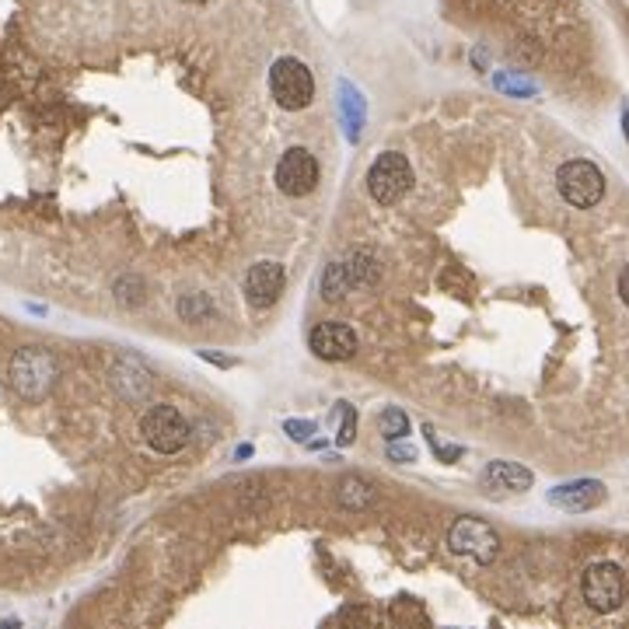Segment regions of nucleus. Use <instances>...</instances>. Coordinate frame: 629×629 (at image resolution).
<instances>
[{"instance_id": "9", "label": "nucleus", "mask_w": 629, "mask_h": 629, "mask_svg": "<svg viewBox=\"0 0 629 629\" xmlns=\"http://www.w3.org/2000/svg\"><path fill=\"white\" fill-rule=\"evenodd\" d=\"M308 346H312V353L322 360H350L353 353H357V332L343 322H322L312 329Z\"/></svg>"}, {"instance_id": "13", "label": "nucleus", "mask_w": 629, "mask_h": 629, "mask_svg": "<svg viewBox=\"0 0 629 629\" xmlns=\"http://www.w3.org/2000/svg\"><path fill=\"white\" fill-rule=\"evenodd\" d=\"M112 385H116V392L123 395V399L140 402L147 395V388H151V371H147L137 357H123L112 367Z\"/></svg>"}, {"instance_id": "3", "label": "nucleus", "mask_w": 629, "mask_h": 629, "mask_svg": "<svg viewBox=\"0 0 629 629\" xmlns=\"http://www.w3.org/2000/svg\"><path fill=\"white\" fill-rule=\"evenodd\" d=\"M270 91H273V98H277L280 109L298 112L315 98V77L301 60L284 56V60H277L270 70Z\"/></svg>"}, {"instance_id": "4", "label": "nucleus", "mask_w": 629, "mask_h": 629, "mask_svg": "<svg viewBox=\"0 0 629 629\" xmlns=\"http://www.w3.org/2000/svg\"><path fill=\"white\" fill-rule=\"evenodd\" d=\"M409 186H413V168H409L406 154L399 151L378 154V161H374L371 172H367V193H371L381 207H392V203H399L402 196L409 193Z\"/></svg>"}, {"instance_id": "24", "label": "nucleus", "mask_w": 629, "mask_h": 629, "mask_svg": "<svg viewBox=\"0 0 629 629\" xmlns=\"http://www.w3.org/2000/svg\"><path fill=\"white\" fill-rule=\"evenodd\" d=\"M623 130H626V140H629V109H626V116H623Z\"/></svg>"}, {"instance_id": "12", "label": "nucleus", "mask_w": 629, "mask_h": 629, "mask_svg": "<svg viewBox=\"0 0 629 629\" xmlns=\"http://www.w3.org/2000/svg\"><path fill=\"white\" fill-rule=\"evenodd\" d=\"M483 486L490 497H504V493H525L532 486V472L518 462H490L483 472Z\"/></svg>"}, {"instance_id": "1", "label": "nucleus", "mask_w": 629, "mask_h": 629, "mask_svg": "<svg viewBox=\"0 0 629 629\" xmlns=\"http://www.w3.org/2000/svg\"><path fill=\"white\" fill-rule=\"evenodd\" d=\"M56 374H60V364L46 346H25L11 360V388L28 402L46 399L49 388L56 385Z\"/></svg>"}, {"instance_id": "10", "label": "nucleus", "mask_w": 629, "mask_h": 629, "mask_svg": "<svg viewBox=\"0 0 629 629\" xmlns=\"http://www.w3.org/2000/svg\"><path fill=\"white\" fill-rule=\"evenodd\" d=\"M287 284V273L280 263H256L245 277V298H249L252 308H270L280 301Z\"/></svg>"}, {"instance_id": "22", "label": "nucleus", "mask_w": 629, "mask_h": 629, "mask_svg": "<svg viewBox=\"0 0 629 629\" xmlns=\"http://www.w3.org/2000/svg\"><path fill=\"white\" fill-rule=\"evenodd\" d=\"M388 458H392V462H399V458H402V462H413L416 451L409 448V444H395V441H388Z\"/></svg>"}, {"instance_id": "8", "label": "nucleus", "mask_w": 629, "mask_h": 629, "mask_svg": "<svg viewBox=\"0 0 629 629\" xmlns=\"http://www.w3.org/2000/svg\"><path fill=\"white\" fill-rule=\"evenodd\" d=\"M318 186V161L305 147H291L277 165V189L284 196H308Z\"/></svg>"}, {"instance_id": "14", "label": "nucleus", "mask_w": 629, "mask_h": 629, "mask_svg": "<svg viewBox=\"0 0 629 629\" xmlns=\"http://www.w3.org/2000/svg\"><path fill=\"white\" fill-rule=\"evenodd\" d=\"M374 500V486L364 483L360 476H346L343 483H339V504L346 507V511H367Z\"/></svg>"}, {"instance_id": "20", "label": "nucleus", "mask_w": 629, "mask_h": 629, "mask_svg": "<svg viewBox=\"0 0 629 629\" xmlns=\"http://www.w3.org/2000/svg\"><path fill=\"white\" fill-rule=\"evenodd\" d=\"M343 91H346L343 105L350 109V137H357V130H360V102H357V95H353V88H343Z\"/></svg>"}, {"instance_id": "6", "label": "nucleus", "mask_w": 629, "mask_h": 629, "mask_svg": "<svg viewBox=\"0 0 629 629\" xmlns=\"http://www.w3.org/2000/svg\"><path fill=\"white\" fill-rule=\"evenodd\" d=\"M584 602L595 612H616L626 602V577L616 563H595L581 577Z\"/></svg>"}, {"instance_id": "7", "label": "nucleus", "mask_w": 629, "mask_h": 629, "mask_svg": "<svg viewBox=\"0 0 629 629\" xmlns=\"http://www.w3.org/2000/svg\"><path fill=\"white\" fill-rule=\"evenodd\" d=\"M448 549L458 556H469L476 563H493L500 553V539L486 521L479 518H462L451 525L448 532Z\"/></svg>"}, {"instance_id": "17", "label": "nucleus", "mask_w": 629, "mask_h": 629, "mask_svg": "<svg viewBox=\"0 0 629 629\" xmlns=\"http://www.w3.org/2000/svg\"><path fill=\"white\" fill-rule=\"evenodd\" d=\"M346 266H350L353 287H371L374 280H378V270H374L371 256H353V263H346Z\"/></svg>"}, {"instance_id": "18", "label": "nucleus", "mask_w": 629, "mask_h": 629, "mask_svg": "<svg viewBox=\"0 0 629 629\" xmlns=\"http://www.w3.org/2000/svg\"><path fill=\"white\" fill-rule=\"evenodd\" d=\"M179 312L186 322H200L203 315L214 312V305H210V298H203V294H189V298L179 301Z\"/></svg>"}, {"instance_id": "11", "label": "nucleus", "mask_w": 629, "mask_h": 629, "mask_svg": "<svg viewBox=\"0 0 629 629\" xmlns=\"http://www.w3.org/2000/svg\"><path fill=\"white\" fill-rule=\"evenodd\" d=\"M605 500V486L598 483V479H577V483H567V486H556L553 493H549V504L560 507V511H595L598 504Z\"/></svg>"}, {"instance_id": "19", "label": "nucleus", "mask_w": 629, "mask_h": 629, "mask_svg": "<svg viewBox=\"0 0 629 629\" xmlns=\"http://www.w3.org/2000/svg\"><path fill=\"white\" fill-rule=\"evenodd\" d=\"M353 437H357V409H353L350 402H343V423H339L336 441L346 448V444H353Z\"/></svg>"}, {"instance_id": "5", "label": "nucleus", "mask_w": 629, "mask_h": 629, "mask_svg": "<svg viewBox=\"0 0 629 629\" xmlns=\"http://www.w3.org/2000/svg\"><path fill=\"white\" fill-rule=\"evenodd\" d=\"M556 189H560L563 200L574 203V207H595L605 196V175L598 165L577 158V161L560 165V172H556Z\"/></svg>"}, {"instance_id": "15", "label": "nucleus", "mask_w": 629, "mask_h": 629, "mask_svg": "<svg viewBox=\"0 0 629 629\" xmlns=\"http://www.w3.org/2000/svg\"><path fill=\"white\" fill-rule=\"evenodd\" d=\"M353 287V280H350V266L346 263H329V270H325V277H322V298L329 301H339V298H346V291Z\"/></svg>"}, {"instance_id": "21", "label": "nucleus", "mask_w": 629, "mask_h": 629, "mask_svg": "<svg viewBox=\"0 0 629 629\" xmlns=\"http://www.w3.org/2000/svg\"><path fill=\"white\" fill-rule=\"evenodd\" d=\"M284 430L294 437V441H308V437L315 434V423H305V420H287Z\"/></svg>"}, {"instance_id": "2", "label": "nucleus", "mask_w": 629, "mask_h": 629, "mask_svg": "<svg viewBox=\"0 0 629 629\" xmlns=\"http://www.w3.org/2000/svg\"><path fill=\"white\" fill-rule=\"evenodd\" d=\"M140 434L158 455H175L189 444V420L175 406L161 402L140 416Z\"/></svg>"}, {"instance_id": "16", "label": "nucleus", "mask_w": 629, "mask_h": 629, "mask_svg": "<svg viewBox=\"0 0 629 629\" xmlns=\"http://www.w3.org/2000/svg\"><path fill=\"white\" fill-rule=\"evenodd\" d=\"M378 427H381V434H385V441H402V437L409 434L406 413H402V409H395V406H388L385 413H381Z\"/></svg>"}, {"instance_id": "23", "label": "nucleus", "mask_w": 629, "mask_h": 629, "mask_svg": "<svg viewBox=\"0 0 629 629\" xmlns=\"http://www.w3.org/2000/svg\"><path fill=\"white\" fill-rule=\"evenodd\" d=\"M619 298H623V305L629 308V266L623 270V277H619Z\"/></svg>"}]
</instances>
